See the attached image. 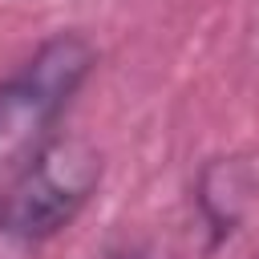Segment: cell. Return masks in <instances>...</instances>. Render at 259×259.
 <instances>
[{
	"instance_id": "obj_1",
	"label": "cell",
	"mask_w": 259,
	"mask_h": 259,
	"mask_svg": "<svg viewBox=\"0 0 259 259\" xmlns=\"http://www.w3.org/2000/svg\"><path fill=\"white\" fill-rule=\"evenodd\" d=\"M101 174V150L85 134H49L0 186V239L20 247L57 239L89 206Z\"/></svg>"
},
{
	"instance_id": "obj_2",
	"label": "cell",
	"mask_w": 259,
	"mask_h": 259,
	"mask_svg": "<svg viewBox=\"0 0 259 259\" xmlns=\"http://www.w3.org/2000/svg\"><path fill=\"white\" fill-rule=\"evenodd\" d=\"M97 49L81 32H53L36 53L0 81V150H36L57 134L61 113L89 81Z\"/></svg>"
},
{
	"instance_id": "obj_3",
	"label": "cell",
	"mask_w": 259,
	"mask_h": 259,
	"mask_svg": "<svg viewBox=\"0 0 259 259\" xmlns=\"http://www.w3.org/2000/svg\"><path fill=\"white\" fill-rule=\"evenodd\" d=\"M251 198H255V170L243 154H223V158L202 162V170L194 178V210L210 235L206 251H214L219 243H227L235 235Z\"/></svg>"
}]
</instances>
